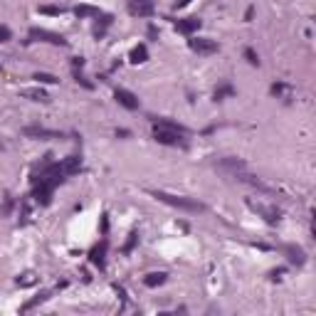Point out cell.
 Masks as SVG:
<instances>
[{
    "label": "cell",
    "instance_id": "1",
    "mask_svg": "<svg viewBox=\"0 0 316 316\" xmlns=\"http://www.w3.org/2000/svg\"><path fill=\"white\" fill-rule=\"evenodd\" d=\"M151 195L158 198L161 202H166V205H173V207H178V210H185V213H205V205L193 200V198L171 195V193H166V190H151Z\"/></svg>",
    "mask_w": 316,
    "mask_h": 316
},
{
    "label": "cell",
    "instance_id": "2",
    "mask_svg": "<svg viewBox=\"0 0 316 316\" xmlns=\"http://www.w3.org/2000/svg\"><path fill=\"white\" fill-rule=\"evenodd\" d=\"M247 207L250 210H255L259 218H264V223H269V225H277L279 220H282V210L277 207V205H269V202H262V200H247Z\"/></svg>",
    "mask_w": 316,
    "mask_h": 316
},
{
    "label": "cell",
    "instance_id": "3",
    "mask_svg": "<svg viewBox=\"0 0 316 316\" xmlns=\"http://www.w3.org/2000/svg\"><path fill=\"white\" fill-rule=\"evenodd\" d=\"M153 139L163 146H180V148L185 146V134L166 129V126H156V124H153Z\"/></svg>",
    "mask_w": 316,
    "mask_h": 316
},
{
    "label": "cell",
    "instance_id": "4",
    "mask_svg": "<svg viewBox=\"0 0 316 316\" xmlns=\"http://www.w3.org/2000/svg\"><path fill=\"white\" fill-rule=\"evenodd\" d=\"M23 134L28 139H40V141H55V139H64V134H59L55 129H45L40 124H32V126H25Z\"/></svg>",
    "mask_w": 316,
    "mask_h": 316
},
{
    "label": "cell",
    "instance_id": "5",
    "mask_svg": "<svg viewBox=\"0 0 316 316\" xmlns=\"http://www.w3.org/2000/svg\"><path fill=\"white\" fill-rule=\"evenodd\" d=\"M30 40H40V42H50V45L67 47V40H64L62 35L50 32V30H42V28H30Z\"/></svg>",
    "mask_w": 316,
    "mask_h": 316
},
{
    "label": "cell",
    "instance_id": "6",
    "mask_svg": "<svg viewBox=\"0 0 316 316\" xmlns=\"http://www.w3.org/2000/svg\"><path fill=\"white\" fill-rule=\"evenodd\" d=\"M114 99L124 109H129V112H136V109H139V96H136L134 91H129V89H121V86H119L114 91Z\"/></svg>",
    "mask_w": 316,
    "mask_h": 316
},
{
    "label": "cell",
    "instance_id": "7",
    "mask_svg": "<svg viewBox=\"0 0 316 316\" xmlns=\"http://www.w3.org/2000/svg\"><path fill=\"white\" fill-rule=\"evenodd\" d=\"M190 50L198 52V55H215L218 52V42L210 40V37H195V40H190Z\"/></svg>",
    "mask_w": 316,
    "mask_h": 316
},
{
    "label": "cell",
    "instance_id": "8",
    "mask_svg": "<svg viewBox=\"0 0 316 316\" xmlns=\"http://www.w3.org/2000/svg\"><path fill=\"white\" fill-rule=\"evenodd\" d=\"M107 250H109V242H107V240H101L99 245H94V247H91L89 259H91V264H94V267H99V269H104V267H107Z\"/></svg>",
    "mask_w": 316,
    "mask_h": 316
},
{
    "label": "cell",
    "instance_id": "9",
    "mask_svg": "<svg viewBox=\"0 0 316 316\" xmlns=\"http://www.w3.org/2000/svg\"><path fill=\"white\" fill-rule=\"evenodd\" d=\"M282 252H284L289 262H291V264H296V267H304V264H306V252H304L299 245H284V247H282Z\"/></svg>",
    "mask_w": 316,
    "mask_h": 316
},
{
    "label": "cell",
    "instance_id": "10",
    "mask_svg": "<svg viewBox=\"0 0 316 316\" xmlns=\"http://www.w3.org/2000/svg\"><path fill=\"white\" fill-rule=\"evenodd\" d=\"M153 5L156 3H136V0H129V13L134 18H151L153 15Z\"/></svg>",
    "mask_w": 316,
    "mask_h": 316
},
{
    "label": "cell",
    "instance_id": "11",
    "mask_svg": "<svg viewBox=\"0 0 316 316\" xmlns=\"http://www.w3.org/2000/svg\"><path fill=\"white\" fill-rule=\"evenodd\" d=\"M59 168H62V173L69 178V175H74V173L82 171V158H79V156H67V158L59 161Z\"/></svg>",
    "mask_w": 316,
    "mask_h": 316
},
{
    "label": "cell",
    "instance_id": "12",
    "mask_svg": "<svg viewBox=\"0 0 316 316\" xmlns=\"http://www.w3.org/2000/svg\"><path fill=\"white\" fill-rule=\"evenodd\" d=\"M200 25H202L200 18H183V20H175V30L183 32V35H193V32H198Z\"/></svg>",
    "mask_w": 316,
    "mask_h": 316
},
{
    "label": "cell",
    "instance_id": "13",
    "mask_svg": "<svg viewBox=\"0 0 316 316\" xmlns=\"http://www.w3.org/2000/svg\"><path fill=\"white\" fill-rule=\"evenodd\" d=\"M166 279H168V274H166V272H151V274H146V277H144V284L153 289V287L166 284Z\"/></svg>",
    "mask_w": 316,
    "mask_h": 316
},
{
    "label": "cell",
    "instance_id": "14",
    "mask_svg": "<svg viewBox=\"0 0 316 316\" xmlns=\"http://www.w3.org/2000/svg\"><path fill=\"white\" fill-rule=\"evenodd\" d=\"M74 15H77L79 20H84V18H99L101 10L94 8V5H77V8H74Z\"/></svg>",
    "mask_w": 316,
    "mask_h": 316
},
{
    "label": "cell",
    "instance_id": "15",
    "mask_svg": "<svg viewBox=\"0 0 316 316\" xmlns=\"http://www.w3.org/2000/svg\"><path fill=\"white\" fill-rule=\"evenodd\" d=\"M129 59H131L134 64H144L146 59H148V47H146V45H136V47L129 52Z\"/></svg>",
    "mask_w": 316,
    "mask_h": 316
},
{
    "label": "cell",
    "instance_id": "16",
    "mask_svg": "<svg viewBox=\"0 0 316 316\" xmlns=\"http://www.w3.org/2000/svg\"><path fill=\"white\" fill-rule=\"evenodd\" d=\"M272 94L277 96V99H284V101H291V86L284 84V82H277V84H272Z\"/></svg>",
    "mask_w": 316,
    "mask_h": 316
},
{
    "label": "cell",
    "instance_id": "17",
    "mask_svg": "<svg viewBox=\"0 0 316 316\" xmlns=\"http://www.w3.org/2000/svg\"><path fill=\"white\" fill-rule=\"evenodd\" d=\"M23 96L30 99V101H50V96H47L42 89H25V91H23Z\"/></svg>",
    "mask_w": 316,
    "mask_h": 316
},
{
    "label": "cell",
    "instance_id": "18",
    "mask_svg": "<svg viewBox=\"0 0 316 316\" xmlns=\"http://www.w3.org/2000/svg\"><path fill=\"white\" fill-rule=\"evenodd\" d=\"M99 18H101V23H96V28H94V37H104L107 28H109V25H112V20H114L112 15H104V13H101Z\"/></svg>",
    "mask_w": 316,
    "mask_h": 316
},
{
    "label": "cell",
    "instance_id": "19",
    "mask_svg": "<svg viewBox=\"0 0 316 316\" xmlns=\"http://www.w3.org/2000/svg\"><path fill=\"white\" fill-rule=\"evenodd\" d=\"M228 96H235V86L223 84L215 89V101H223V99H228Z\"/></svg>",
    "mask_w": 316,
    "mask_h": 316
},
{
    "label": "cell",
    "instance_id": "20",
    "mask_svg": "<svg viewBox=\"0 0 316 316\" xmlns=\"http://www.w3.org/2000/svg\"><path fill=\"white\" fill-rule=\"evenodd\" d=\"M153 124H156V126H166V129H173V131H180V134H188V129H185V126H180V124H175V121H168V119H156Z\"/></svg>",
    "mask_w": 316,
    "mask_h": 316
},
{
    "label": "cell",
    "instance_id": "21",
    "mask_svg": "<svg viewBox=\"0 0 316 316\" xmlns=\"http://www.w3.org/2000/svg\"><path fill=\"white\" fill-rule=\"evenodd\" d=\"M50 296H52V291H42V294H40V296H35L32 301H28V304H23V311H30L32 306H37V304H42V301H47Z\"/></svg>",
    "mask_w": 316,
    "mask_h": 316
},
{
    "label": "cell",
    "instance_id": "22",
    "mask_svg": "<svg viewBox=\"0 0 316 316\" xmlns=\"http://www.w3.org/2000/svg\"><path fill=\"white\" fill-rule=\"evenodd\" d=\"M30 207H32V205H30V198H23V200H20V225H25L30 220Z\"/></svg>",
    "mask_w": 316,
    "mask_h": 316
},
{
    "label": "cell",
    "instance_id": "23",
    "mask_svg": "<svg viewBox=\"0 0 316 316\" xmlns=\"http://www.w3.org/2000/svg\"><path fill=\"white\" fill-rule=\"evenodd\" d=\"M32 79H37L40 84H57V82H59L55 74H47V72H37V74H35Z\"/></svg>",
    "mask_w": 316,
    "mask_h": 316
},
{
    "label": "cell",
    "instance_id": "24",
    "mask_svg": "<svg viewBox=\"0 0 316 316\" xmlns=\"http://www.w3.org/2000/svg\"><path fill=\"white\" fill-rule=\"evenodd\" d=\"M35 282H37L35 272H25V274H20V277H18V287H32Z\"/></svg>",
    "mask_w": 316,
    "mask_h": 316
},
{
    "label": "cell",
    "instance_id": "25",
    "mask_svg": "<svg viewBox=\"0 0 316 316\" xmlns=\"http://www.w3.org/2000/svg\"><path fill=\"white\" fill-rule=\"evenodd\" d=\"M37 10H40L42 15H62V13H64L62 5H40Z\"/></svg>",
    "mask_w": 316,
    "mask_h": 316
},
{
    "label": "cell",
    "instance_id": "26",
    "mask_svg": "<svg viewBox=\"0 0 316 316\" xmlns=\"http://www.w3.org/2000/svg\"><path fill=\"white\" fill-rule=\"evenodd\" d=\"M245 59H247L252 67H259V57H257V52H255L252 47H247V50H245Z\"/></svg>",
    "mask_w": 316,
    "mask_h": 316
},
{
    "label": "cell",
    "instance_id": "27",
    "mask_svg": "<svg viewBox=\"0 0 316 316\" xmlns=\"http://www.w3.org/2000/svg\"><path fill=\"white\" fill-rule=\"evenodd\" d=\"M136 242H139V235H136V232H131V235H129V242L124 245V255H129V252L136 247Z\"/></svg>",
    "mask_w": 316,
    "mask_h": 316
},
{
    "label": "cell",
    "instance_id": "28",
    "mask_svg": "<svg viewBox=\"0 0 316 316\" xmlns=\"http://www.w3.org/2000/svg\"><path fill=\"white\" fill-rule=\"evenodd\" d=\"M13 37V32H10V28L8 25H0V42H8Z\"/></svg>",
    "mask_w": 316,
    "mask_h": 316
},
{
    "label": "cell",
    "instance_id": "29",
    "mask_svg": "<svg viewBox=\"0 0 316 316\" xmlns=\"http://www.w3.org/2000/svg\"><path fill=\"white\" fill-rule=\"evenodd\" d=\"M13 210V198L10 195H5V200H3V215H8Z\"/></svg>",
    "mask_w": 316,
    "mask_h": 316
},
{
    "label": "cell",
    "instance_id": "30",
    "mask_svg": "<svg viewBox=\"0 0 316 316\" xmlns=\"http://www.w3.org/2000/svg\"><path fill=\"white\" fill-rule=\"evenodd\" d=\"M282 274H284V269H272V272H269V279H272V282H279Z\"/></svg>",
    "mask_w": 316,
    "mask_h": 316
},
{
    "label": "cell",
    "instance_id": "31",
    "mask_svg": "<svg viewBox=\"0 0 316 316\" xmlns=\"http://www.w3.org/2000/svg\"><path fill=\"white\" fill-rule=\"evenodd\" d=\"M82 67H84V59H82V57L72 59V69H82Z\"/></svg>",
    "mask_w": 316,
    "mask_h": 316
},
{
    "label": "cell",
    "instance_id": "32",
    "mask_svg": "<svg viewBox=\"0 0 316 316\" xmlns=\"http://www.w3.org/2000/svg\"><path fill=\"white\" fill-rule=\"evenodd\" d=\"M188 3H190V0H175V3H173V8H175V10H178V8H185V5H188Z\"/></svg>",
    "mask_w": 316,
    "mask_h": 316
},
{
    "label": "cell",
    "instance_id": "33",
    "mask_svg": "<svg viewBox=\"0 0 316 316\" xmlns=\"http://www.w3.org/2000/svg\"><path fill=\"white\" fill-rule=\"evenodd\" d=\"M252 15H255V8H247V13H245V20H252Z\"/></svg>",
    "mask_w": 316,
    "mask_h": 316
},
{
    "label": "cell",
    "instance_id": "34",
    "mask_svg": "<svg viewBox=\"0 0 316 316\" xmlns=\"http://www.w3.org/2000/svg\"><path fill=\"white\" fill-rule=\"evenodd\" d=\"M156 35H158V30H156L153 25H151V28H148V37H156Z\"/></svg>",
    "mask_w": 316,
    "mask_h": 316
},
{
    "label": "cell",
    "instance_id": "35",
    "mask_svg": "<svg viewBox=\"0 0 316 316\" xmlns=\"http://www.w3.org/2000/svg\"><path fill=\"white\" fill-rule=\"evenodd\" d=\"M0 72H3V67H0Z\"/></svg>",
    "mask_w": 316,
    "mask_h": 316
}]
</instances>
